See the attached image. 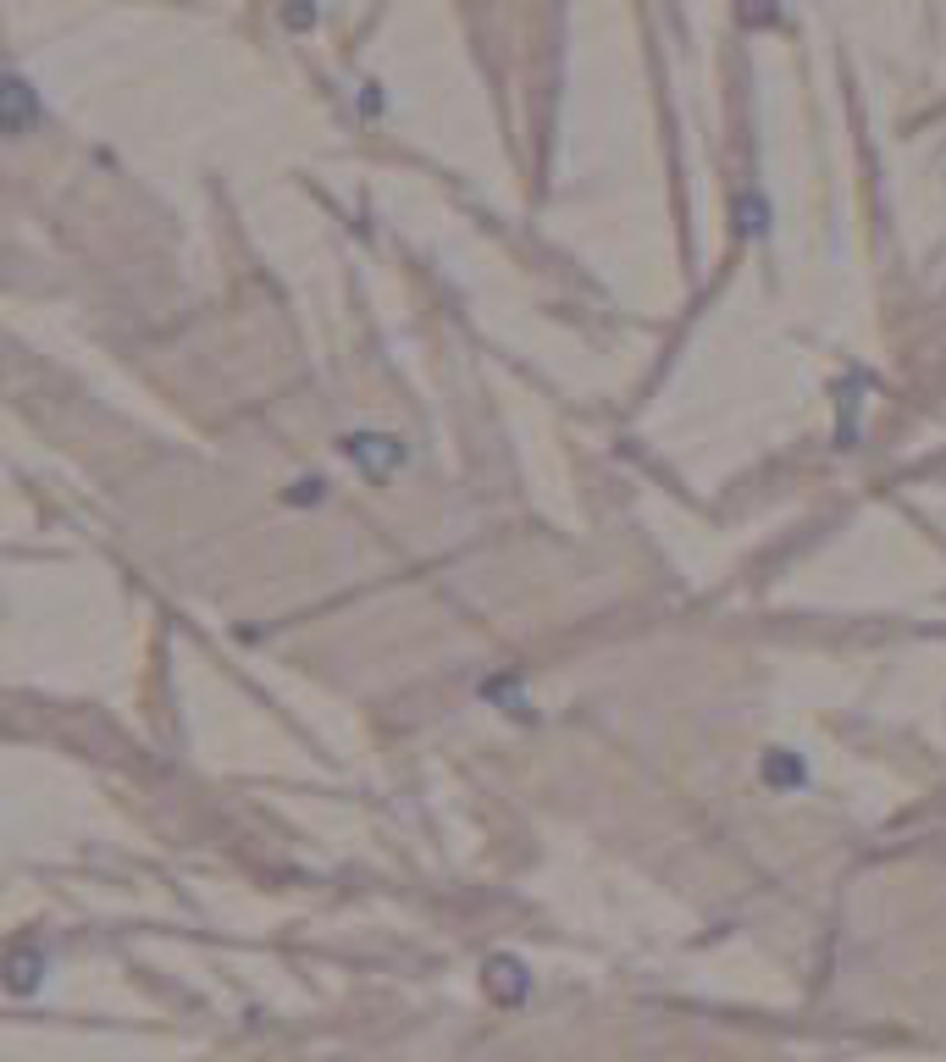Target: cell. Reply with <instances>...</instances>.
<instances>
[{"label":"cell","mask_w":946,"mask_h":1062,"mask_svg":"<svg viewBox=\"0 0 946 1062\" xmlns=\"http://www.w3.org/2000/svg\"><path fill=\"white\" fill-rule=\"evenodd\" d=\"M343 455L354 459L365 476H388L404 465V444L399 438H377V432H360V438H343Z\"/></svg>","instance_id":"6da1fadb"},{"label":"cell","mask_w":946,"mask_h":1062,"mask_svg":"<svg viewBox=\"0 0 946 1062\" xmlns=\"http://www.w3.org/2000/svg\"><path fill=\"white\" fill-rule=\"evenodd\" d=\"M770 774H776V780H802V763H781V759H776V763H770Z\"/></svg>","instance_id":"5b68a950"},{"label":"cell","mask_w":946,"mask_h":1062,"mask_svg":"<svg viewBox=\"0 0 946 1062\" xmlns=\"http://www.w3.org/2000/svg\"><path fill=\"white\" fill-rule=\"evenodd\" d=\"M487 991H492L498 1002H520V996L531 991V980H526V968H520L515 957H492V963H487Z\"/></svg>","instance_id":"7a4b0ae2"},{"label":"cell","mask_w":946,"mask_h":1062,"mask_svg":"<svg viewBox=\"0 0 946 1062\" xmlns=\"http://www.w3.org/2000/svg\"><path fill=\"white\" fill-rule=\"evenodd\" d=\"M6 985L17 991V996H28L33 985H39V974H45V952H33V946H11V963H6Z\"/></svg>","instance_id":"3957f363"},{"label":"cell","mask_w":946,"mask_h":1062,"mask_svg":"<svg viewBox=\"0 0 946 1062\" xmlns=\"http://www.w3.org/2000/svg\"><path fill=\"white\" fill-rule=\"evenodd\" d=\"M305 498H321V481H294V504H305Z\"/></svg>","instance_id":"277c9868"}]
</instances>
